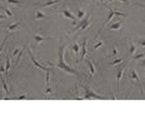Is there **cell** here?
Listing matches in <instances>:
<instances>
[{
    "mask_svg": "<svg viewBox=\"0 0 145 125\" xmlns=\"http://www.w3.org/2000/svg\"><path fill=\"white\" fill-rule=\"evenodd\" d=\"M143 58H144V54H139V55L133 56V60H138V59H143Z\"/></svg>",
    "mask_w": 145,
    "mask_h": 125,
    "instance_id": "cell-24",
    "label": "cell"
},
{
    "mask_svg": "<svg viewBox=\"0 0 145 125\" xmlns=\"http://www.w3.org/2000/svg\"><path fill=\"white\" fill-rule=\"evenodd\" d=\"M84 15H85L84 10L79 9V11H78V18H79V19H83V18H84Z\"/></svg>",
    "mask_w": 145,
    "mask_h": 125,
    "instance_id": "cell-23",
    "label": "cell"
},
{
    "mask_svg": "<svg viewBox=\"0 0 145 125\" xmlns=\"http://www.w3.org/2000/svg\"><path fill=\"white\" fill-rule=\"evenodd\" d=\"M0 19H8V16H4V15L0 14Z\"/></svg>",
    "mask_w": 145,
    "mask_h": 125,
    "instance_id": "cell-33",
    "label": "cell"
},
{
    "mask_svg": "<svg viewBox=\"0 0 145 125\" xmlns=\"http://www.w3.org/2000/svg\"><path fill=\"white\" fill-rule=\"evenodd\" d=\"M138 43H139V45H140V46H145V39H140Z\"/></svg>",
    "mask_w": 145,
    "mask_h": 125,
    "instance_id": "cell-27",
    "label": "cell"
},
{
    "mask_svg": "<svg viewBox=\"0 0 145 125\" xmlns=\"http://www.w3.org/2000/svg\"><path fill=\"white\" fill-rule=\"evenodd\" d=\"M1 10H4L5 14H6V16H8V18H13V13H11V11H10V10L8 9V8L3 6V9H1Z\"/></svg>",
    "mask_w": 145,
    "mask_h": 125,
    "instance_id": "cell-18",
    "label": "cell"
},
{
    "mask_svg": "<svg viewBox=\"0 0 145 125\" xmlns=\"http://www.w3.org/2000/svg\"><path fill=\"white\" fill-rule=\"evenodd\" d=\"M143 65H144V68H145V60H143Z\"/></svg>",
    "mask_w": 145,
    "mask_h": 125,
    "instance_id": "cell-34",
    "label": "cell"
},
{
    "mask_svg": "<svg viewBox=\"0 0 145 125\" xmlns=\"http://www.w3.org/2000/svg\"><path fill=\"white\" fill-rule=\"evenodd\" d=\"M16 99H26V95H19Z\"/></svg>",
    "mask_w": 145,
    "mask_h": 125,
    "instance_id": "cell-31",
    "label": "cell"
},
{
    "mask_svg": "<svg viewBox=\"0 0 145 125\" xmlns=\"http://www.w3.org/2000/svg\"><path fill=\"white\" fill-rule=\"evenodd\" d=\"M135 50H136L135 45H134V44H130V48H129V54H130V55H133V54L135 53Z\"/></svg>",
    "mask_w": 145,
    "mask_h": 125,
    "instance_id": "cell-22",
    "label": "cell"
},
{
    "mask_svg": "<svg viewBox=\"0 0 145 125\" xmlns=\"http://www.w3.org/2000/svg\"><path fill=\"white\" fill-rule=\"evenodd\" d=\"M34 18H35L36 20H40V19H45V18H48V16L44 14L41 10L38 9V10H35V16H34Z\"/></svg>",
    "mask_w": 145,
    "mask_h": 125,
    "instance_id": "cell-11",
    "label": "cell"
},
{
    "mask_svg": "<svg viewBox=\"0 0 145 125\" xmlns=\"http://www.w3.org/2000/svg\"><path fill=\"white\" fill-rule=\"evenodd\" d=\"M114 16H125V14H123V13H120V11H116V10H113V9H109V13H108V16H107V19H105V21L103 23V25H101V29H100V31L96 34V38L99 36V34L101 33V30H103V28L105 26V25L110 21Z\"/></svg>",
    "mask_w": 145,
    "mask_h": 125,
    "instance_id": "cell-3",
    "label": "cell"
},
{
    "mask_svg": "<svg viewBox=\"0 0 145 125\" xmlns=\"http://www.w3.org/2000/svg\"><path fill=\"white\" fill-rule=\"evenodd\" d=\"M85 56H86V39L84 38V39H83L81 46H80V56H79V59H78V61L84 60Z\"/></svg>",
    "mask_w": 145,
    "mask_h": 125,
    "instance_id": "cell-6",
    "label": "cell"
},
{
    "mask_svg": "<svg viewBox=\"0 0 145 125\" xmlns=\"http://www.w3.org/2000/svg\"><path fill=\"white\" fill-rule=\"evenodd\" d=\"M61 14H63L65 18H68V19H70V20H75V19H76V18L74 16V14L70 13L68 9H63V10H61Z\"/></svg>",
    "mask_w": 145,
    "mask_h": 125,
    "instance_id": "cell-10",
    "label": "cell"
},
{
    "mask_svg": "<svg viewBox=\"0 0 145 125\" xmlns=\"http://www.w3.org/2000/svg\"><path fill=\"white\" fill-rule=\"evenodd\" d=\"M0 9H3V5H1V4H0Z\"/></svg>",
    "mask_w": 145,
    "mask_h": 125,
    "instance_id": "cell-35",
    "label": "cell"
},
{
    "mask_svg": "<svg viewBox=\"0 0 145 125\" xmlns=\"http://www.w3.org/2000/svg\"><path fill=\"white\" fill-rule=\"evenodd\" d=\"M71 50L75 53L76 56H79V51H80V46H79V44H78V43L72 44V45H71Z\"/></svg>",
    "mask_w": 145,
    "mask_h": 125,
    "instance_id": "cell-12",
    "label": "cell"
},
{
    "mask_svg": "<svg viewBox=\"0 0 145 125\" xmlns=\"http://www.w3.org/2000/svg\"><path fill=\"white\" fill-rule=\"evenodd\" d=\"M10 69H11V64H10V58H6V65H5V73L9 74Z\"/></svg>",
    "mask_w": 145,
    "mask_h": 125,
    "instance_id": "cell-16",
    "label": "cell"
},
{
    "mask_svg": "<svg viewBox=\"0 0 145 125\" xmlns=\"http://www.w3.org/2000/svg\"><path fill=\"white\" fill-rule=\"evenodd\" d=\"M120 26H121V21H118V23H113V24H110V28L111 30H118V29H120Z\"/></svg>",
    "mask_w": 145,
    "mask_h": 125,
    "instance_id": "cell-14",
    "label": "cell"
},
{
    "mask_svg": "<svg viewBox=\"0 0 145 125\" xmlns=\"http://www.w3.org/2000/svg\"><path fill=\"white\" fill-rule=\"evenodd\" d=\"M9 4H15V5H20V4H23V1L21 0H6Z\"/></svg>",
    "mask_w": 145,
    "mask_h": 125,
    "instance_id": "cell-21",
    "label": "cell"
},
{
    "mask_svg": "<svg viewBox=\"0 0 145 125\" xmlns=\"http://www.w3.org/2000/svg\"><path fill=\"white\" fill-rule=\"evenodd\" d=\"M116 54H118V49H116V46H115V48L113 49V55H111V56H114V58H115Z\"/></svg>",
    "mask_w": 145,
    "mask_h": 125,
    "instance_id": "cell-28",
    "label": "cell"
},
{
    "mask_svg": "<svg viewBox=\"0 0 145 125\" xmlns=\"http://www.w3.org/2000/svg\"><path fill=\"white\" fill-rule=\"evenodd\" d=\"M120 62H123V58H118V59H115V60H113V61L109 62V65H113V66H115V65L120 64Z\"/></svg>",
    "mask_w": 145,
    "mask_h": 125,
    "instance_id": "cell-17",
    "label": "cell"
},
{
    "mask_svg": "<svg viewBox=\"0 0 145 125\" xmlns=\"http://www.w3.org/2000/svg\"><path fill=\"white\" fill-rule=\"evenodd\" d=\"M51 93H53V90H51L49 86H46V89H45V94H51Z\"/></svg>",
    "mask_w": 145,
    "mask_h": 125,
    "instance_id": "cell-29",
    "label": "cell"
},
{
    "mask_svg": "<svg viewBox=\"0 0 145 125\" xmlns=\"http://www.w3.org/2000/svg\"><path fill=\"white\" fill-rule=\"evenodd\" d=\"M58 1H60V0H53V1H48V3H45V4H43V8H46V6H50V5L56 4Z\"/></svg>",
    "mask_w": 145,
    "mask_h": 125,
    "instance_id": "cell-19",
    "label": "cell"
},
{
    "mask_svg": "<svg viewBox=\"0 0 145 125\" xmlns=\"http://www.w3.org/2000/svg\"><path fill=\"white\" fill-rule=\"evenodd\" d=\"M123 74H124V68H119L118 73H116V93L119 92V84H120V80L123 78Z\"/></svg>",
    "mask_w": 145,
    "mask_h": 125,
    "instance_id": "cell-8",
    "label": "cell"
},
{
    "mask_svg": "<svg viewBox=\"0 0 145 125\" xmlns=\"http://www.w3.org/2000/svg\"><path fill=\"white\" fill-rule=\"evenodd\" d=\"M21 25H23V21L18 20V21H15V23H13V24H10L9 26H8V30H9V31H14V30L19 29Z\"/></svg>",
    "mask_w": 145,
    "mask_h": 125,
    "instance_id": "cell-9",
    "label": "cell"
},
{
    "mask_svg": "<svg viewBox=\"0 0 145 125\" xmlns=\"http://www.w3.org/2000/svg\"><path fill=\"white\" fill-rule=\"evenodd\" d=\"M99 1H100V3H104V0H99Z\"/></svg>",
    "mask_w": 145,
    "mask_h": 125,
    "instance_id": "cell-36",
    "label": "cell"
},
{
    "mask_svg": "<svg viewBox=\"0 0 145 125\" xmlns=\"http://www.w3.org/2000/svg\"><path fill=\"white\" fill-rule=\"evenodd\" d=\"M28 54H29L30 59H31V62H33V64H34V65H35L36 68H38V69H43V70H45V71H51V69H49V68L44 66L43 64H40V62L36 61V59L34 58V55H33V53H31L30 50H28Z\"/></svg>",
    "mask_w": 145,
    "mask_h": 125,
    "instance_id": "cell-5",
    "label": "cell"
},
{
    "mask_svg": "<svg viewBox=\"0 0 145 125\" xmlns=\"http://www.w3.org/2000/svg\"><path fill=\"white\" fill-rule=\"evenodd\" d=\"M5 41H6V38L4 39V41H3V43H1V45H0V51H1V50H3V48H4V44H5Z\"/></svg>",
    "mask_w": 145,
    "mask_h": 125,
    "instance_id": "cell-30",
    "label": "cell"
},
{
    "mask_svg": "<svg viewBox=\"0 0 145 125\" xmlns=\"http://www.w3.org/2000/svg\"><path fill=\"white\" fill-rule=\"evenodd\" d=\"M85 61H86V64L89 65V68H90V74H91V75H94V74H95V66L93 65L91 60H89V59H85Z\"/></svg>",
    "mask_w": 145,
    "mask_h": 125,
    "instance_id": "cell-13",
    "label": "cell"
},
{
    "mask_svg": "<svg viewBox=\"0 0 145 125\" xmlns=\"http://www.w3.org/2000/svg\"><path fill=\"white\" fill-rule=\"evenodd\" d=\"M100 46H103V40H101V41H99V43L95 44V45H94V49H99Z\"/></svg>",
    "mask_w": 145,
    "mask_h": 125,
    "instance_id": "cell-26",
    "label": "cell"
},
{
    "mask_svg": "<svg viewBox=\"0 0 145 125\" xmlns=\"http://www.w3.org/2000/svg\"><path fill=\"white\" fill-rule=\"evenodd\" d=\"M20 50H21L20 48H16V49H15V50H14V53H13V58H15V56H16V55H18V54L20 53Z\"/></svg>",
    "mask_w": 145,
    "mask_h": 125,
    "instance_id": "cell-25",
    "label": "cell"
},
{
    "mask_svg": "<svg viewBox=\"0 0 145 125\" xmlns=\"http://www.w3.org/2000/svg\"><path fill=\"white\" fill-rule=\"evenodd\" d=\"M64 50H65V45H63V44H60V46H59V51H58V61L55 62L54 65L56 68H59V69H61V70H64V71L69 73V74H74V75H79V73L74 69V68H70L69 65H66L65 64V61H64Z\"/></svg>",
    "mask_w": 145,
    "mask_h": 125,
    "instance_id": "cell-1",
    "label": "cell"
},
{
    "mask_svg": "<svg viewBox=\"0 0 145 125\" xmlns=\"http://www.w3.org/2000/svg\"><path fill=\"white\" fill-rule=\"evenodd\" d=\"M1 84H3V89H4V92L6 93V95L9 96V89H8V85H6V81H5V79L4 78H1Z\"/></svg>",
    "mask_w": 145,
    "mask_h": 125,
    "instance_id": "cell-15",
    "label": "cell"
},
{
    "mask_svg": "<svg viewBox=\"0 0 145 125\" xmlns=\"http://www.w3.org/2000/svg\"><path fill=\"white\" fill-rule=\"evenodd\" d=\"M49 38H45V36H43L41 34H35L34 35V48H38L39 44L41 43V41H44V40H48Z\"/></svg>",
    "mask_w": 145,
    "mask_h": 125,
    "instance_id": "cell-7",
    "label": "cell"
},
{
    "mask_svg": "<svg viewBox=\"0 0 145 125\" xmlns=\"http://www.w3.org/2000/svg\"><path fill=\"white\" fill-rule=\"evenodd\" d=\"M83 90H84V98L83 99H99V100H101L103 96L96 94V93L91 90L90 88H88L86 85H83Z\"/></svg>",
    "mask_w": 145,
    "mask_h": 125,
    "instance_id": "cell-2",
    "label": "cell"
},
{
    "mask_svg": "<svg viewBox=\"0 0 145 125\" xmlns=\"http://www.w3.org/2000/svg\"><path fill=\"white\" fill-rule=\"evenodd\" d=\"M121 3H124V4H129V0H119Z\"/></svg>",
    "mask_w": 145,
    "mask_h": 125,
    "instance_id": "cell-32",
    "label": "cell"
},
{
    "mask_svg": "<svg viewBox=\"0 0 145 125\" xmlns=\"http://www.w3.org/2000/svg\"><path fill=\"white\" fill-rule=\"evenodd\" d=\"M129 78H130V80L133 83H135L140 88V90L143 92V88H141V81H140V78H139V75H138V73H136V70H134V69H131L130 73H129Z\"/></svg>",
    "mask_w": 145,
    "mask_h": 125,
    "instance_id": "cell-4",
    "label": "cell"
},
{
    "mask_svg": "<svg viewBox=\"0 0 145 125\" xmlns=\"http://www.w3.org/2000/svg\"><path fill=\"white\" fill-rule=\"evenodd\" d=\"M50 73L51 71H46V74H45V84H46V86H48L49 83H50Z\"/></svg>",
    "mask_w": 145,
    "mask_h": 125,
    "instance_id": "cell-20",
    "label": "cell"
},
{
    "mask_svg": "<svg viewBox=\"0 0 145 125\" xmlns=\"http://www.w3.org/2000/svg\"><path fill=\"white\" fill-rule=\"evenodd\" d=\"M108 1H109V3H111V1H113V0H108Z\"/></svg>",
    "mask_w": 145,
    "mask_h": 125,
    "instance_id": "cell-37",
    "label": "cell"
}]
</instances>
